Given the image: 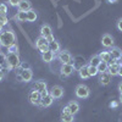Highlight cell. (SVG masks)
I'll use <instances>...</instances> for the list:
<instances>
[{"label": "cell", "instance_id": "33", "mask_svg": "<svg viewBox=\"0 0 122 122\" xmlns=\"http://www.w3.org/2000/svg\"><path fill=\"white\" fill-rule=\"evenodd\" d=\"M20 68H21V70H28V68H30V66H29V64H27V62H21V65H20Z\"/></svg>", "mask_w": 122, "mask_h": 122}, {"label": "cell", "instance_id": "15", "mask_svg": "<svg viewBox=\"0 0 122 122\" xmlns=\"http://www.w3.org/2000/svg\"><path fill=\"white\" fill-rule=\"evenodd\" d=\"M18 9V11H23V12H27L29 11L30 9H32V6H30V3H29V0H21L17 6Z\"/></svg>", "mask_w": 122, "mask_h": 122}, {"label": "cell", "instance_id": "46", "mask_svg": "<svg viewBox=\"0 0 122 122\" xmlns=\"http://www.w3.org/2000/svg\"><path fill=\"white\" fill-rule=\"evenodd\" d=\"M0 46H1V44H0Z\"/></svg>", "mask_w": 122, "mask_h": 122}, {"label": "cell", "instance_id": "11", "mask_svg": "<svg viewBox=\"0 0 122 122\" xmlns=\"http://www.w3.org/2000/svg\"><path fill=\"white\" fill-rule=\"evenodd\" d=\"M101 44H103L104 48H112L114 46V38L110 34H104L103 38H101Z\"/></svg>", "mask_w": 122, "mask_h": 122}, {"label": "cell", "instance_id": "28", "mask_svg": "<svg viewBox=\"0 0 122 122\" xmlns=\"http://www.w3.org/2000/svg\"><path fill=\"white\" fill-rule=\"evenodd\" d=\"M88 72H89V76H90V77H94V76H97V75L99 73V71H98V68H97L95 66L88 65Z\"/></svg>", "mask_w": 122, "mask_h": 122}, {"label": "cell", "instance_id": "32", "mask_svg": "<svg viewBox=\"0 0 122 122\" xmlns=\"http://www.w3.org/2000/svg\"><path fill=\"white\" fill-rule=\"evenodd\" d=\"M20 1H21V0H7L9 5H11V6H18Z\"/></svg>", "mask_w": 122, "mask_h": 122}, {"label": "cell", "instance_id": "43", "mask_svg": "<svg viewBox=\"0 0 122 122\" xmlns=\"http://www.w3.org/2000/svg\"><path fill=\"white\" fill-rule=\"evenodd\" d=\"M3 27H4V26H3L1 23H0V33H1V32H3Z\"/></svg>", "mask_w": 122, "mask_h": 122}, {"label": "cell", "instance_id": "23", "mask_svg": "<svg viewBox=\"0 0 122 122\" xmlns=\"http://www.w3.org/2000/svg\"><path fill=\"white\" fill-rule=\"evenodd\" d=\"M15 20H16V21H18V22H27V12L18 11L15 15Z\"/></svg>", "mask_w": 122, "mask_h": 122}, {"label": "cell", "instance_id": "18", "mask_svg": "<svg viewBox=\"0 0 122 122\" xmlns=\"http://www.w3.org/2000/svg\"><path fill=\"white\" fill-rule=\"evenodd\" d=\"M53 34V30H51V27H50L49 25H43L42 27H40V36H43L44 38L49 37Z\"/></svg>", "mask_w": 122, "mask_h": 122}, {"label": "cell", "instance_id": "39", "mask_svg": "<svg viewBox=\"0 0 122 122\" xmlns=\"http://www.w3.org/2000/svg\"><path fill=\"white\" fill-rule=\"evenodd\" d=\"M118 76L122 77V65H120V70H118Z\"/></svg>", "mask_w": 122, "mask_h": 122}, {"label": "cell", "instance_id": "21", "mask_svg": "<svg viewBox=\"0 0 122 122\" xmlns=\"http://www.w3.org/2000/svg\"><path fill=\"white\" fill-rule=\"evenodd\" d=\"M49 50H50V51H53L54 54L60 53V44H59V42H56V40L50 42L49 43Z\"/></svg>", "mask_w": 122, "mask_h": 122}, {"label": "cell", "instance_id": "31", "mask_svg": "<svg viewBox=\"0 0 122 122\" xmlns=\"http://www.w3.org/2000/svg\"><path fill=\"white\" fill-rule=\"evenodd\" d=\"M0 23H1L3 26H5V25L9 23V18H7L6 15H0Z\"/></svg>", "mask_w": 122, "mask_h": 122}, {"label": "cell", "instance_id": "42", "mask_svg": "<svg viewBox=\"0 0 122 122\" xmlns=\"http://www.w3.org/2000/svg\"><path fill=\"white\" fill-rule=\"evenodd\" d=\"M118 65H122V55H121V57L118 59Z\"/></svg>", "mask_w": 122, "mask_h": 122}, {"label": "cell", "instance_id": "5", "mask_svg": "<svg viewBox=\"0 0 122 122\" xmlns=\"http://www.w3.org/2000/svg\"><path fill=\"white\" fill-rule=\"evenodd\" d=\"M36 48L40 53H44V51H46V50H49V43H48L46 38H44L43 36L38 37L37 40H36Z\"/></svg>", "mask_w": 122, "mask_h": 122}, {"label": "cell", "instance_id": "7", "mask_svg": "<svg viewBox=\"0 0 122 122\" xmlns=\"http://www.w3.org/2000/svg\"><path fill=\"white\" fill-rule=\"evenodd\" d=\"M62 111H64V112H71V114L76 115L79 111V104L77 103V101H70V103L64 107Z\"/></svg>", "mask_w": 122, "mask_h": 122}, {"label": "cell", "instance_id": "34", "mask_svg": "<svg viewBox=\"0 0 122 122\" xmlns=\"http://www.w3.org/2000/svg\"><path fill=\"white\" fill-rule=\"evenodd\" d=\"M116 26H117V29L120 30V32H122V17L117 20V25Z\"/></svg>", "mask_w": 122, "mask_h": 122}, {"label": "cell", "instance_id": "37", "mask_svg": "<svg viewBox=\"0 0 122 122\" xmlns=\"http://www.w3.org/2000/svg\"><path fill=\"white\" fill-rule=\"evenodd\" d=\"M118 92H120V94H122V82L118 83Z\"/></svg>", "mask_w": 122, "mask_h": 122}, {"label": "cell", "instance_id": "40", "mask_svg": "<svg viewBox=\"0 0 122 122\" xmlns=\"http://www.w3.org/2000/svg\"><path fill=\"white\" fill-rule=\"evenodd\" d=\"M3 78H4V72H3V71H0V82L3 81Z\"/></svg>", "mask_w": 122, "mask_h": 122}, {"label": "cell", "instance_id": "16", "mask_svg": "<svg viewBox=\"0 0 122 122\" xmlns=\"http://www.w3.org/2000/svg\"><path fill=\"white\" fill-rule=\"evenodd\" d=\"M53 101H54V98L49 94V95L42 98V101H40V105L39 106H42V107H49L50 105L53 104Z\"/></svg>", "mask_w": 122, "mask_h": 122}, {"label": "cell", "instance_id": "36", "mask_svg": "<svg viewBox=\"0 0 122 122\" xmlns=\"http://www.w3.org/2000/svg\"><path fill=\"white\" fill-rule=\"evenodd\" d=\"M46 40H48V43H50V42H53V40H55V38H54V36L51 34V36L46 37Z\"/></svg>", "mask_w": 122, "mask_h": 122}, {"label": "cell", "instance_id": "6", "mask_svg": "<svg viewBox=\"0 0 122 122\" xmlns=\"http://www.w3.org/2000/svg\"><path fill=\"white\" fill-rule=\"evenodd\" d=\"M28 100L32 105H36V106H39L40 105V101H42V95H40L39 92H36V90H30L28 93Z\"/></svg>", "mask_w": 122, "mask_h": 122}, {"label": "cell", "instance_id": "14", "mask_svg": "<svg viewBox=\"0 0 122 122\" xmlns=\"http://www.w3.org/2000/svg\"><path fill=\"white\" fill-rule=\"evenodd\" d=\"M111 76L107 71L106 72H103V73H100V78H99V81H100V84L101 86H107L110 82H111Z\"/></svg>", "mask_w": 122, "mask_h": 122}, {"label": "cell", "instance_id": "22", "mask_svg": "<svg viewBox=\"0 0 122 122\" xmlns=\"http://www.w3.org/2000/svg\"><path fill=\"white\" fill-rule=\"evenodd\" d=\"M110 51V55H111V57L112 59H116V60H118L120 57H121V55H122V51L118 49V48H111V50H109Z\"/></svg>", "mask_w": 122, "mask_h": 122}, {"label": "cell", "instance_id": "27", "mask_svg": "<svg viewBox=\"0 0 122 122\" xmlns=\"http://www.w3.org/2000/svg\"><path fill=\"white\" fill-rule=\"evenodd\" d=\"M98 71H99V73H103V72H106L107 68H109V65L107 62H104V61H101V62L98 65Z\"/></svg>", "mask_w": 122, "mask_h": 122}, {"label": "cell", "instance_id": "26", "mask_svg": "<svg viewBox=\"0 0 122 122\" xmlns=\"http://www.w3.org/2000/svg\"><path fill=\"white\" fill-rule=\"evenodd\" d=\"M100 62H101V60H100L99 55H94V56H92V57H90L89 65H90V66H95V67H98V65H99Z\"/></svg>", "mask_w": 122, "mask_h": 122}, {"label": "cell", "instance_id": "12", "mask_svg": "<svg viewBox=\"0 0 122 122\" xmlns=\"http://www.w3.org/2000/svg\"><path fill=\"white\" fill-rule=\"evenodd\" d=\"M44 89H46V82L45 81H37V82L33 83L32 88H30V90H36V92H39V93H42Z\"/></svg>", "mask_w": 122, "mask_h": 122}, {"label": "cell", "instance_id": "41", "mask_svg": "<svg viewBox=\"0 0 122 122\" xmlns=\"http://www.w3.org/2000/svg\"><path fill=\"white\" fill-rule=\"evenodd\" d=\"M107 1L110 3V4H115V3H117L118 0H107Z\"/></svg>", "mask_w": 122, "mask_h": 122}, {"label": "cell", "instance_id": "45", "mask_svg": "<svg viewBox=\"0 0 122 122\" xmlns=\"http://www.w3.org/2000/svg\"><path fill=\"white\" fill-rule=\"evenodd\" d=\"M1 70H3V65H1V64H0V71H1Z\"/></svg>", "mask_w": 122, "mask_h": 122}, {"label": "cell", "instance_id": "4", "mask_svg": "<svg viewBox=\"0 0 122 122\" xmlns=\"http://www.w3.org/2000/svg\"><path fill=\"white\" fill-rule=\"evenodd\" d=\"M75 71V64L71 62V64H62L61 66V71H60V76L61 78H65V77H68L73 73Z\"/></svg>", "mask_w": 122, "mask_h": 122}, {"label": "cell", "instance_id": "25", "mask_svg": "<svg viewBox=\"0 0 122 122\" xmlns=\"http://www.w3.org/2000/svg\"><path fill=\"white\" fill-rule=\"evenodd\" d=\"M118 70H120V65H118V64L111 65V66H109V68H107V72H109L111 76H116V75H118Z\"/></svg>", "mask_w": 122, "mask_h": 122}, {"label": "cell", "instance_id": "10", "mask_svg": "<svg viewBox=\"0 0 122 122\" xmlns=\"http://www.w3.org/2000/svg\"><path fill=\"white\" fill-rule=\"evenodd\" d=\"M50 95L54 99H60L64 95V88L60 86H53V88L50 89Z\"/></svg>", "mask_w": 122, "mask_h": 122}, {"label": "cell", "instance_id": "2", "mask_svg": "<svg viewBox=\"0 0 122 122\" xmlns=\"http://www.w3.org/2000/svg\"><path fill=\"white\" fill-rule=\"evenodd\" d=\"M5 60H6V64H7L9 68H11V70H12V68H18L20 65H21L20 56H18V54H16V53H7Z\"/></svg>", "mask_w": 122, "mask_h": 122}, {"label": "cell", "instance_id": "29", "mask_svg": "<svg viewBox=\"0 0 122 122\" xmlns=\"http://www.w3.org/2000/svg\"><path fill=\"white\" fill-rule=\"evenodd\" d=\"M7 14V5L6 4H0V15H6Z\"/></svg>", "mask_w": 122, "mask_h": 122}, {"label": "cell", "instance_id": "19", "mask_svg": "<svg viewBox=\"0 0 122 122\" xmlns=\"http://www.w3.org/2000/svg\"><path fill=\"white\" fill-rule=\"evenodd\" d=\"M78 75H79V77L82 78V79H87V78H89L90 76H89V72H88V66H82V67H79V70H78Z\"/></svg>", "mask_w": 122, "mask_h": 122}, {"label": "cell", "instance_id": "38", "mask_svg": "<svg viewBox=\"0 0 122 122\" xmlns=\"http://www.w3.org/2000/svg\"><path fill=\"white\" fill-rule=\"evenodd\" d=\"M117 105H118V103H116V101H114V103H111V104H110L111 107H116Z\"/></svg>", "mask_w": 122, "mask_h": 122}, {"label": "cell", "instance_id": "17", "mask_svg": "<svg viewBox=\"0 0 122 122\" xmlns=\"http://www.w3.org/2000/svg\"><path fill=\"white\" fill-rule=\"evenodd\" d=\"M60 120L61 122H73L75 121V115L71 114V112H61V116H60Z\"/></svg>", "mask_w": 122, "mask_h": 122}, {"label": "cell", "instance_id": "24", "mask_svg": "<svg viewBox=\"0 0 122 122\" xmlns=\"http://www.w3.org/2000/svg\"><path fill=\"white\" fill-rule=\"evenodd\" d=\"M99 57H100V60L101 61H104V62H110L111 61V55H110V51H101L100 54H99Z\"/></svg>", "mask_w": 122, "mask_h": 122}, {"label": "cell", "instance_id": "20", "mask_svg": "<svg viewBox=\"0 0 122 122\" xmlns=\"http://www.w3.org/2000/svg\"><path fill=\"white\" fill-rule=\"evenodd\" d=\"M37 18H38V14L33 9L27 11V22H34V21H37Z\"/></svg>", "mask_w": 122, "mask_h": 122}, {"label": "cell", "instance_id": "44", "mask_svg": "<svg viewBox=\"0 0 122 122\" xmlns=\"http://www.w3.org/2000/svg\"><path fill=\"white\" fill-rule=\"evenodd\" d=\"M120 103L122 104V94H120Z\"/></svg>", "mask_w": 122, "mask_h": 122}, {"label": "cell", "instance_id": "9", "mask_svg": "<svg viewBox=\"0 0 122 122\" xmlns=\"http://www.w3.org/2000/svg\"><path fill=\"white\" fill-rule=\"evenodd\" d=\"M17 73L21 75L22 82H30L32 78H33V72H32V70H30V68H28V70H21V68H20Z\"/></svg>", "mask_w": 122, "mask_h": 122}, {"label": "cell", "instance_id": "35", "mask_svg": "<svg viewBox=\"0 0 122 122\" xmlns=\"http://www.w3.org/2000/svg\"><path fill=\"white\" fill-rule=\"evenodd\" d=\"M50 94V90H48V89H44L42 93H40V95H42V98H44V97H46V95H49Z\"/></svg>", "mask_w": 122, "mask_h": 122}, {"label": "cell", "instance_id": "30", "mask_svg": "<svg viewBox=\"0 0 122 122\" xmlns=\"http://www.w3.org/2000/svg\"><path fill=\"white\" fill-rule=\"evenodd\" d=\"M7 50H9V53H18V46H17V44H12V45H10L9 48H7Z\"/></svg>", "mask_w": 122, "mask_h": 122}, {"label": "cell", "instance_id": "8", "mask_svg": "<svg viewBox=\"0 0 122 122\" xmlns=\"http://www.w3.org/2000/svg\"><path fill=\"white\" fill-rule=\"evenodd\" d=\"M57 59L62 64H71V62H72V55H71L67 50H62V51H60L59 55H57Z\"/></svg>", "mask_w": 122, "mask_h": 122}, {"label": "cell", "instance_id": "3", "mask_svg": "<svg viewBox=\"0 0 122 122\" xmlns=\"http://www.w3.org/2000/svg\"><path fill=\"white\" fill-rule=\"evenodd\" d=\"M75 94L77 98L79 99H87L90 94V90L89 88L86 86V84H78L76 87V90H75Z\"/></svg>", "mask_w": 122, "mask_h": 122}, {"label": "cell", "instance_id": "13", "mask_svg": "<svg viewBox=\"0 0 122 122\" xmlns=\"http://www.w3.org/2000/svg\"><path fill=\"white\" fill-rule=\"evenodd\" d=\"M55 59V54L53 51H50V50H46V51L42 53V60L46 64H50L51 61H54Z\"/></svg>", "mask_w": 122, "mask_h": 122}, {"label": "cell", "instance_id": "1", "mask_svg": "<svg viewBox=\"0 0 122 122\" xmlns=\"http://www.w3.org/2000/svg\"><path fill=\"white\" fill-rule=\"evenodd\" d=\"M0 44L1 46H5V48H9L10 45L12 44H16V36L12 30H3L0 33Z\"/></svg>", "mask_w": 122, "mask_h": 122}]
</instances>
